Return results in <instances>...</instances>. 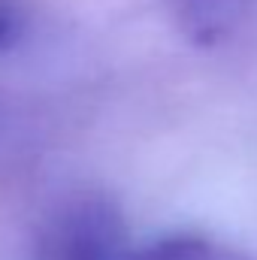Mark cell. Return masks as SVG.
Here are the masks:
<instances>
[{
	"label": "cell",
	"instance_id": "6da1fadb",
	"mask_svg": "<svg viewBox=\"0 0 257 260\" xmlns=\"http://www.w3.org/2000/svg\"><path fill=\"white\" fill-rule=\"evenodd\" d=\"M121 212L109 197L76 194L52 209L37 230L34 260H130Z\"/></svg>",
	"mask_w": 257,
	"mask_h": 260
},
{
	"label": "cell",
	"instance_id": "7a4b0ae2",
	"mask_svg": "<svg viewBox=\"0 0 257 260\" xmlns=\"http://www.w3.org/2000/svg\"><path fill=\"white\" fill-rule=\"evenodd\" d=\"M254 0H170L173 18L194 46L224 43L251 12Z\"/></svg>",
	"mask_w": 257,
	"mask_h": 260
},
{
	"label": "cell",
	"instance_id": "3957f363",
	"mask_svg": "<svg viewBox=\"0 0 257 260\" xmlns=\"http://www.w3.org/2000/svg\"><path fill=\"white\" fill-rule=\"evenodd\" d=\"M130 260H248V257H242L239 251H233L221 242L203 239V236H167V239H157V242L133 251Z\"/></svg>",
	"mask_w": 257,
	"mask_h": 260
},
{
	"label": "cell",
	"instance_id": "277c9868",
	"mask_svg": "<svg viewBox=\"0 0 257 260\" xmlns=\"http://www.w3.org/2000/svg\"><path fill=\"white\" fill-rule=\"evenodd\" d=\"M27 6L21 0H0V55L15 49L27 34Z\"/></svg>",
	"mask_w": 257,
	"mask_h": 260
}]
</instances>
